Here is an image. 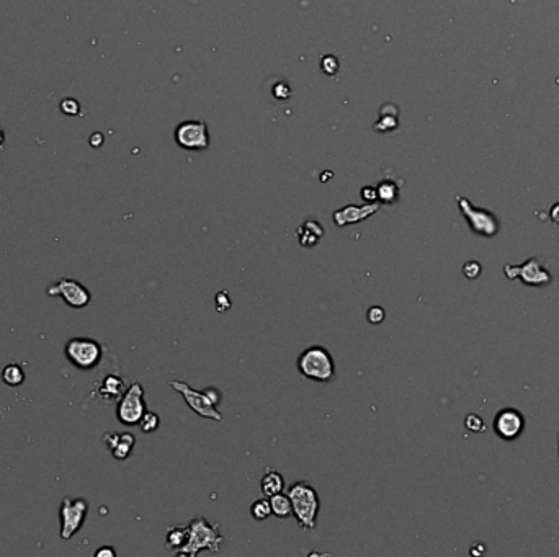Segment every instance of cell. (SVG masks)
<instances>
[{"label": "cell", "mask_w": 559, "mask_h": 557, "mask_svg": "<svg viewBox=\"0 0 559 557\" xmlns=\"http://www.w3.org/2000/svg\"><path fill=\"white\" fill-rule=\"evenodd\" d=\"M293 505V517L304 531H314L318 526L320 500L316 489L306 481H298L286 490Z\"/></svg>", "instance_id": "obj_1"}, {"label": "cell", "mask_w": 559, "mask_h": 557, "mask_svg": "<svg viewBox=\"0 0 559 557\" xmlns=\"http://www.w3.org/2000/svg\"><path fill=\"white\" fill-rule=\"evenodd\" d=\"M219 526L221 524L209 523L205 517H195L189 523V541L177 552V556L196 557L201 551H221L224 547V536L221 535Z\"/></svg>", "instance_id": "obj_2"}, {"label": "cell", "mask_w": 559, "mask_h": 557, "mask_svg": "<svg viewBox=\"0 0 559 557\" xmlns=\"http://www.w3.org/2000/svg\"><path fill=\"white\" fill-rule=\"evenodd\" d=\"M298 371L306 379L316 383H329L336 376V363L331 352L320 345H313L306 348L298 357Z\"/></svg>", "instance_id": "obj_3"}, {"label": "cell", "mask_w": 559, "mask_h": 557, "mask_svg": "<svg viewBox=\"0 0 559 557\" xmlns=\"http://www.w3.org/2000/svg\"><path fill=\"white\" fill-rule=\"evenodd\" d=\"M64 354H66L67 361L77 368V370L89 371L94 370L95 366H98L100 360H102L103 348L97 340L76 337L66 343Z\"/></svg>", "instance_id": "obj_4"}, {"label": "cell", "mask_w": 559, "mask_h": 557, "mask_svg": "<svg viewBox=\"0 0 559 557\" xmlns=\"http://www.w3.org/2000/svg\"><path fill=\"white\" fill-rule=\"evenodd\" d=\"M146 413L144 388L141 383H132L125 391L117 405V417L123 425H137Z\"/></svg>", "instance_id": "obj_5"}, {"label": "cell", "mask_w": 559, "mask_h": 557, "mask_svg": "<svg viewBox=\"0 0 559 557\" xmlns=\"http://www.w3.org/2000/svg\"><path fill=\"white\" fill-rule=\"evenodd\" d=\"M87 512H89V502L85 499H71L66 497L61 502L59 508V518H61V538L69 541L82 528L85 522Z\"/></svg>", "instance_id": "obj_6"}, {"label": "cell", "mask_w": 559, "mask_h": 557, "mask_svg": "<svg viewBox=\"0 0 559 557\" xmlns=\"http://www.w3.org/2000/svg\"><path fill=\"white\" fill-rule=\"evenodd\" d=\"M171 388L173 391H177V393H180L183 395V399H185V402L189 407L194 411L196 415L203 417V418H209V420H214V422H223L224 417L223 413L218 411L216 405H213L209 402V399L206 397V394L203 391H196L191 388L190 384L183 383V381H171Z\"/></svg>", "instance_id": "obj_7"}, {"label": "cell", "mask_w": 559, "mask_h": 557, "mask_svg": "<svg viewBox=\"0 0 559 557\" xmlns=\"http://www.w3.org/2000/svg\"><path fill=\"white\" fill-rule=\"evenodd\" d=\"M48 294L51 298H62L64 302L69 307L74 309H82V307L89 306L92 301V294L84 284L72 278H61L58 280L53 286L48 288Z\"/></svg>", "instance_id": "obj_8"}, {"label": "cell", "mask_w": 559, "mask_h": 557, "mask_svg": "<svg viewBox=\"0 0 559 557\" xmlns=\"http://www.w3.org/2000/svg\"><path fill=\"white\" fill-rule=\"evenodd\" d=\"M458 206H460L461 213L465 214L466 221H468L470 228L473 229V232L479 234V236L484 237H492L496 236L499 231V224L496 216L489 213L485 209H476L473 208V205L466 200V198L458 196Z\"/></svg>", "instance_id": "obj_9"}, {"label": "cell", "mask_w": 559, "mask_h": 557, "mask_svg": "<svg viewBox=\"0 0 559 557\" xmlns=\"http://www.w3.org/2000/svg\"><path fill=\"white\" fill-rule=\"evenodd\" d=\"M175 141L182 149L203 151L209 146V132L205 121H183L175 130Z\"/></svg>", "instance_id": "obj_10"}, {"label": "cell", "mask_w": 559, "mask_h": 557, "mask_svg": "<svg viewBox=\"0 0 559 557\" xmlns=\"http://www.w3.org/2000/svg\"><path fill=\"white\" fill-rule=\"evenodd\" d=\"M507 278H520L525 284L530 286H542V284L551 283V275L543 266V260L540 257L526 260L520 266H504Z\"/></svg>", "instance_id": "obj_11"}, {"label": "cell", "mask_w": 559, "mask_h": 557, "mask_svg": "<svg viewBox=\"0 0 559 557\" xmlns=\"http://www.w3.org/2000/svg\"><path fill=\"white\" fill-rule=\"evenodd\" d=\"M524 415L515 409H504L494 418V431L507 441L515 440L524 431Z\"/></svg>", "instance_id": "obj_12"}, {"label": "cell", "mask_w": 559, "mask_h": 557, "mask_svg": "<svg viewBox=\"0 0 559 557\" xmlns=\"http://www.w3.org/2000/svg\"><path fill=\"white\" fill-rule=\"evenodd\" d=\"M378 209H379L378 203H368V205H363V206L348 205V206H345V208L337 209L336 213H334V223H336L337 228L361 223V221L368 219L370 216H373Z\"/></svg>", "instance_id": "obj_13"}, {"label": "cell", "mask_w": 559, "mask_h": 557, "mask_svg": "<svg viewBox=\"0 0 559 557\" xmlns=\"http://www.w3.org/2000/svg\"><path fill=\"white\" fill-rule=\"evenodd\" d=\"M105 445L112 451V456L118 461H125L130 458L132 448L136 445V438L132 434H105L103 435Z\"/></svg>", "instance_id": "obj_14"}, {"label": "cell", "mask_w": 559, "mask_h": 557, "mask_svg": "<svg viewBox=\"0 0 559 557\" xmlns=\"http://www.w3.org/2000/svg\"><path fill=\"white\" fill-rule=\"evenodd\" d=\"M126 389H128L126 383L123 377H120L118 375H108L105 376L102 383H100L98 394L102 395V399L107 400V402H113V400H120Z\"/></svg>", "instance_id": "obj_15"}, {"label": "cell", "mask_w": 559, "mask_h": 557, "mask_svg": "<svg viewBox=\"0 0 559 557\" xmlns=\"http://www.w3.org/2000/svg\"><path fill=\"white\" fill-rule=\"evenodd\" d=\"M298 241L302 247H316L324 237V228L318 221L309 219L298 228Z\"/></svg>", "instance_id": "obj_16"}, {"label": "cell", "mask_w": 559, "mask_h": 557, "mask_svg": "<svg viewBox=\"0 0 559 557\" xmlns=\"http://www.w3.org/2000/svg\"><path fill=\"white\" fill-rule=\"evenodd\" d=\"M189 533H190L189 524H185V526H182V524L169 526L166 535V549L173 552V554H177V552L187 545V541H189Z\"/></svg>", "instance_id": "obj_17"}, {"label": "cell", "mask_w": 559, "mask_h": 557, "mask_svg": "<svg viewBox=\"0 0 559 557\" xmlns=\"http://www.w3.org/2000/svg\"><path fill=\"white\" fill-rule=\"evenodd\" d=\"M260 489H262V494L270 499L272 495L283 492V489H285V479L272 468L265 469L262 481H260Z\"/></svg>", "instance_id": "obj_18"}, {"label": "cell", "mask_w": 559, "mask_h": 557, "mask_svg": "<svg viewBox=\"0 0 559 557\" xmlns=\"http://www.w3.org/2000/svg\"><path fill=\"white\" fill-rule=\"evenodd\" d=\"M270 505H272V513L280 520H286L293 515V505L288 494H275L270 497Z\"/></svg>", "instance_id": "obj_19"}, {"label": "cell", "mask_w": 559, "mask_h": 557, "mask_svg": "<svg viewBox=\"0 0 559 557\" xmlns=\"http://www.w3.org/2000/svg\"><path fill=\"white\" fill-rule=\"evenodd\" d=\"M2 379L7 386L15 388V386H20L25 383V370H23L20 365H17V363H10V365H7L6 368H3Z\"/></svg>", "instance_id": "obj_20"}, {"label": "cell", "mask_w": 559, "mask_h": 557, "mask_svg": "<svg viewBox=\"0 0 559 557\" xmlns=\"http://www.w3.org/2000/svg\"><path fill=\"white\" fill-rule=\"evenodd\" d=\"M378 191V200L381 203H386V205H393V203L397 201L399 198V188H397L391 182H383L377 187Z\"/></svg>", "instance_id": "obj_21"}, {"label": "cell", "mask_w": 559, "mask_h": 557, "mask_svg": "<svg viewBox=\"0 0 559 557\" xmlns=\"http://www.w3.org/2000/svg\"><path fill=\"white\" fill-rule=\"evenodd\" d=\"M250 513H252V517L257 520V522H264V520H267L270 515H273L272 513V505H270L268 497H265V499L255 500L254 504H252V506H250Z\"/></svg>", "instance_id": "obj_22"}, {"label": "cell", "mask_w": 559, "mask_h": 557, "mask_svg": "<svg viewBox=\"0 0 559 557\" xmlns=\"http://www.w3.org/2000/svg\"><path fill=\"white\" fill-rule=\"evenodd\" d=\"M159 425H160V418L155 412L146 411L143 418L139 420V427L144 434H153V431L157 430Z\"/></svg>", "instance_id": "obj_23"}, {"label": "cell", "mask_w": 559, "mask_h": 557, "mask_svg": "<svg viewBox=\"0 0 559 557\" xmlns=\"http://www.w3.org/2000/svg\"><path fill=\"white\" fill-rule=\"evenodd\" d=\"M384 317H386V312H384L381 306H371L368 312H366V319H368V322H371V324H375V325L381 324V322L384 320Z\"/></svg>", "instance_id": "obj_24"}, {"label": "cell", "mask_w": 559, "mask_h": 557, "mask_svg": "<svg viewBox=\"0 0 559 557\" xmlns=\"http://www.w3.org/2000/svg\"><path fill=\"white\" fill-rule=\"evenodd\" d=\"M481 270H483V266H481L478 262H474V260L466 262V264L463 265V275H465L468 280L478 278V276L481 275Z\"/></svg>", "instance_id": "obj_25"}, {"label": "cell", "mask_w": 559, "mask_h": 557, "mask_svg": "<svg viewBox=\"0 0 559 557\" xmlns=\"http://www.w3.org/2000/svg\"><path fill=\"white\" fill-rule=\"evenodd\" d=\"M214 306H216L218 312H226L231 309V299H229V293L227 291H219L216 294V298H214Z\"/></svg>", "instance_id": "obj_26"}, {"label": "cell", "mask_w": 559, "mask_h": 557, "mask_svg": "<svg viewBox=\"0 0 559 557\" xmlns=\"http://www.w3.org/2000/svg\"><path fill=\"white\" fill-rule=\"evenodd\" d=\"M465 425L471 431H483L484 430V422L481 420V417L476 415V413H470V415L466 417Z\"/></svg>", "instance_id": "obj_27"}, {"label": "cell", "mask_w": 559, "mask_h": 557, "mask_svg": "<svg viewBox=\"0 0 559 557\" xmlns=\"http://www.w3.org/2000/svg\"><path fill=\"white\" fill-rule=\"evenodd\" d=\"M203 393L206 394V397L209 399V402H212L213 405H218L219 402H221V397H223V394L219 393V391L216 389V388H213V386H209V388H206Z\"/></svg>", "instance_id": "obj_28"}, {"label": "cell", "mask_w": 559, "mask_h": 557, "mask_svg": "<svg viewBox=\"0 0 559 557\" xmlns=\"http://www.w3.org/2000/svg\"><path fill=\"white\" fill-rule=\"evenodd\" d=\"M361 198L366 203H377L378 200V191L377 188H371V187H365L363 190H361Z\"/></svg>", "instance_id": "obj_29"}, {"label": "cell", "mask_w": 559, "mask_h": 557, "mask_svg": "<svg viewBox=\"0 0 559 557\" xmlns=\"http://www.w3.org/2000/svg\"><path fill=\"white\" fill-rule=\"evenodd\" d=\"M62 112H66V113H69V114H74V113H77V110H79V105L76 103L74 100H66V101H62Z\"/></svg>", "instance_id": "obj_30"}, {"label": "cell", "mask_w": 559, "mask_h": 557, "mask_svg": "<svg viewBox=\"0 0 559 557\" xmlns=\"http://www.w3.org/2000/svg\"><path fill=\"white\" fill-rule=\"evenodd\" d=\"M114 556H117V552H114L113 547L110 546L100 547V549L95 552V557H114Z\"/></svg>", "instance_id": "obj_31"}, {"label": "cell", "mask_w": 559, "mask_h": 557, "mask_svg": "<svg viewBox=\"0 0 559 557\" xmlns=\"http://www.w3.org/2000/svg\"><path fill=\"white\" fill-rule=\"evenodd\" d=\"M549 216H551L553 223L559 224V203H556V205L553 206V208H551V213H549Z\"/></svg>", "instance_id": "obj_32"}, {"label": "cell", "mask_w": 559, "mask_h": 557, "mask_svg": "<svg viewBox=\"0 0 559 557\" xmlns=\"http://www.w3.org/2000/svg\"><path fill=\"white\" fill-rule=\"evenodd\" d=\"M2 141H3V135H2V131H0V144H2Z\"/></svg>", "instance_id": "obj_33"}]
</instances>
